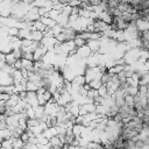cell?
I'll return each mask as SVG.
<instances>
[{
  "instance_id": "obj_5",
  "label": "cell",
  "mask_w": 149,
  "mask_h": 149,
  "mask_svg": "<svg viewBox=\"0 0 149 149\" xmlns=\"http://www.w3.org/2000/svg\"><path fill=\"white\" fill-rule=\"evenodd\" d=\"M68 149H78V147H73V146H69Z\"/></svg>"
},
{
  "instance_id": "obj_4",
  "label": "cell",
  "mask_w": 149,
  "mask_h": 149,
  "mask_svg": "<svg viewBox=\"0 0 149 149\" xmlns=\"http://www.w3.org/2000/svg\"><path fill=\"white\" fill-rule=\"evenodd\" d=\"M98 94H99V97H101V98H106V97H107V88H106L105 85H101V86H100V88L98 90Z\"/></svg>"
},
{
  "instance_id": "obj_1",
  "label": "cell",
  "mask_w": 149,
  "mask_h": 149,
  "mask_svg": "<svg viewBox=\"0 0 149 149\" xmlns=\"http://www.w3.org/2000/svg\"><path fill=\"white\" fill-rule=\"evenodd\" d=\"M73 85H77V86H84L85 84H86V80H85V77H84V74H78V76H76L74 78H73V80L71 81Z\"/></svg>"
},
{
  "instance_id": "obj_2",
  "label": "cell",
  "mask_w": 149,
  "mask_h": 149,
  "mask_svg": "<svg viewBox=\"0 0 149 149\" xmlns=\"http://www.w3.org/2000/svg\"><path fill=\"white\" fill-rule=\"evenodd\" d=\"M73 44H74V47L77 49H79V48H83V47L86 45V41L83 40V38H80V37H78V36H76L74 40H73Z\"/></svg>"
},
{
  "instance_id": "obj_3",
  "label": "cell",
  "mask_w": 149,
  "mask_h": 149,
  "mask_svg": "<svg viewBox=\"0 0 149 149\" xmlns=\"http://www.w3.org/2000/svg\"><path fill=\"white\" fill-rule=\"evenodd\" d=\"M88 85H90V87H91L92 90H95V91H98L102 84H101V81H100V78H97V79L92 80L91 83H88Z\"/></svg>"
}]
</instances>
